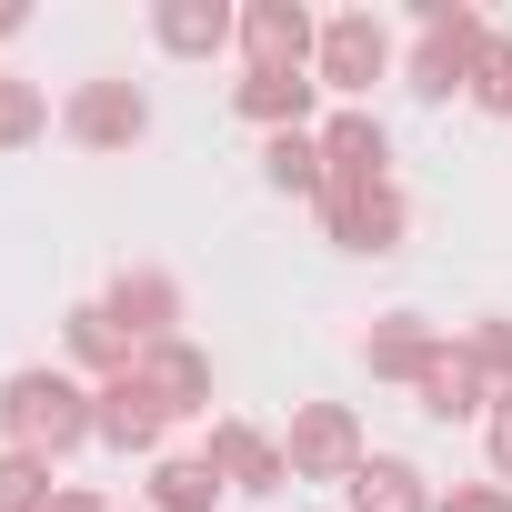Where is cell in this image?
I'll list each match as a JSON object with an SVG mask.
<instances>
[{"mask_svg": "<svg viewBox=\"0 0 512 512\" xmlns=\"http://www.w3.org/2000/svg\"><path fill=\"white\" fill-rule=\"evenodd\" d=\"M81 442H101V432H91V392L71 372H11V382H0V452L61 462Z\"/></svg>", "mask_w": 512, "mask_h": 512, "instance_id": "6da1fadb", "label": "cell"}, {"mask_svg": "<svg viewBox=\"0 0 512 512\" xmlns=\"http://www.w3.org/2000/svg\"><path fill=\"white\" fill-rule=\"evenodd\" d=\"M412 21H422V51H412V71H402V81H412L422 101L472 91V61H482V41H492V31H482V11H462V0H422Z\"/></svg>", "mask_w": 512, "mask_h": 512, "instance_id": "7a4b0ae2", "label": "cell"}, {"mask_svg": "<svg viewBox=\"0 0 512 512\" xmlns=\"http://www.w3.org/2000/svg\"><path fill=\"white\" fill-rule=\"evenodd\" d=\"M282 462H292V482H352V472H362V422H352V402H302L292 432H282Z\"/></svg>", "mask_w": 512, "mask_h": 512, "instance_id": "3957f363", "label": "cell"}, {"mask_svg": "<svg viewBox=\"0 0 512 512\" xmlns=\"http://www.w3.org/2000/svg\"><path fill=\"white\" fill-rule=\"evenodd\" d=\"M61 131H71L81 151H131V141L151 131V101H141V81H81V91L61 101Z\"/></svg>", "mask_w": 512, "mask_h": 512, "instance_id": "277c9868", "label": "cell"}, {"mask_svg": "<svg viewBox=\"0 0 512 512\" xmlns=\"http://www.w3.org/2000/svg\"><path fill=\"white\" fill-rule=\"evenodd\" d=\"M241 51H251V71H312L322 61V21L302 0H251L241 11Z\"/></svg>", "mask_w": 512, "mask_h": 512, "instance_id": "5b68a950", "label": "cell"}, {"mask_svg": "<svg viewBox=\"0 0 512 512\" xmlns=\"http://www.w3.org/2000/svg\"><path fill=\"white\" fill-rule=\"evenodd\" d=\"M382 71H392V31H382L372 11L322 21V61H312V81H322V91H372Z\"/></svg>", "mask_w": 512, "mask_h": 512, "instance_id": "8992f818", "label": "cell"}, {"mask_svg": "<svg viewBox=\"0 0 512 512\" xmlns=\"http://www.w3.org/2000/svg\"><path fill=\"white\" fill-rule=\"evenodd\" d=\"M322 171H332V191H382L392 181V131L352 101V111H332L322 121Z\"/></svg>", "mask_w": 512, "mask_h": 512, "instance_id": "52a82bcc", "label": "cell"}, {"mask_svg": "<svg viewBox=\"0 0 512 512\" xmlns=\"http://www.w3.org/2000/svg\"><path fill=\"white\" fill-rule=\"evenodd\" d=\"M322 221H332V241H342V251H362V262L402 251V231H412V211H402V191H392V181H382V191H322Z\"/></svg>", "mask_w": 512, "mask_h": 512, "instance_id": "ba28073f", "label": "cell"}, {"mask_svg": "<svg viewBox=\"0 0 512 512\" xmlns=\"http://www.w3.org/2000/svg\"><path fill=\"white\" fill-rule=\"evenodd\" d=\"M101 312L131 332V352H151V342H171V332H181V282H171V272H151V262H131V272L101 292Z\"/></svg>", "mask_w": 512, "mask_h": 512, "instance_id": "9c48e42d", "label": "cell"}, {"mask_svg": "<svg viewBox=\"0 0 512 512\" xmlns=\"http://www.w3.org/2000/svg\"><path fill=\"white\" fill-rule=\"evenodd\" d=\"M201 462H211V472H221L231 492H282V482H292V462H282V442H272V432H251V422H231V412L211 422V442H201Z\"/></svg>", "mask_w": 512, "mask_h": 512, "instance_id": "30bf717a", "label": "cell"}, {"mask_svg": "<svg viewBox=\"0 0 512 512\" xmlns=\"http://www.w3.org/2000/svg\"><path fill=\"white\" fill-rule=\"evenodd\" d=\"M131 372H141V392H151L171 422H181V412H211V352H191L181 332H171V342H151Z\"/></svg>", "mask_w": 512, "mask_h": 512, "instance_id": "8fae6325", "label": "cell"}, {"mask_svg": "<svg viewBox=\"0 0 512 512\" xmlns=\"http://www.w3.org/2000/svg\"><path fill=\"white\" fill-rule=\"evenodd\" d=\"M91 432H101L111 452H161L171 412L141 392V372H121V382H101V392H91Z\"/></svg>", "mask_w": 512, "mask_h": 512, "instance_id": "7c38bea8", "label": "cell"}, {"mask_svg": "<svg viewBox=\"0 0 512 512\" xmlns=\"http://www.w3.org/2000/svg\"><path fill=\"white\" fill-rule=\"evenodd\" d=\"M442 352H452V342H442V332H432L422 312H382V322H372V342H362L372 382H422V372H432Z\"/></svg>", "mask_w": 512, "mask_h": 512, "instance_id": "4fadbf2b", "label": "cell"}, {"mask_svg": "<svg viewBox=\"0 0 512 512\" xmlns=\"http://www.w3.org/2000/svg\"><path fill=\"white\" fill-rule=\"evenodd\" d=\"M151 41L171 61H211L221 41H241V11H221V0H161L151 11Z\"/></svg>", "mask_w": 512, "mask_h": 512, "instance_id": "5bb4252c", "label": "cell"}, {"mask_svg": "<svg viewBox=\"0 0 512 512\" xmlns=\"http://www.w3.org/2000/svg\"><path fill=\"white\" fill-rule=\"evenodd\" d=\"M352 492V512H432L442 492L422 482V462H402V452H362V472L342 482Z\"/></svg>", "mask_w": 512, "mask_h": 512, "instance_id": "9a60e30c", "label": "cell"}, {"mask_svg": "<svg viewBox=\"0 0 512 512\" xmlns=\"http://www.w3.org/2000/svg\"><path fill=\"white\" fill-rule=\"evenodd\" d=\"M312 91H322L312 71H251L231 101H241V121H262V131H302L312 121Z\"/></svg>", "mask_w": 512, "mask_h": 512, "instance_id": "2e32d148", "label": "cell"}, {"mask_svg": "<svg viewBox=\"0 0 512 512\" xmlns=\"http://www.w3.org/2000/svg\"><path fill=\"white\" fill-rule=\"evenodd\" d=\"M412 392H422V412H432V422H472V412H492V382L462 362V342H452V352H442Z\"/></svg>", "mask_w": 512, "mask_h": 512, "instance_id": "e0dca14e", "label": "cell"}, {"mask_svg": "<svg viewBox=\"0 0 512 512\" xmlns=\"http://www.w3.org/2000/svg\"><path fill=\"white\" fill-rule=\"evenodd\" d=\"M262 181L322 201V191H332V171H322V131H272V141H262Z\"/></svg>", "mask_w": 512, "mask_h": 512, "instance_id": "ac0fdd59", "label": "cell"}, {"mask_svg": "<svg viewBox=\"0 0 512 512\" xmlns=\"http://www.w3.org/2000/svg\"><path fill=\"white\" fill-rule=\"evenodd\" d=\"M221 492H231V482H221L201 452H161V462H151V512H211Z\"/></svg>", "mask_w": 512, "mask_h": 512, "instance_id": "d6986e66", "label": "cell"}, {"mask_svg": "<svg viewBox=\"0 0 512 512\" xmlns=\"http://www.w3.org/2000/svg\"><path fill=\"white\" fill-rule=\"evenodd\" d=\"M71 362H81V372H101V382H121L141 352H131V332H121L101 302H81V312H71Z\"/></svg>", "mask_w": 512, "mask_h": 512, "instance_id": "ffe728a7", "label": "cell"}, {"mask_svg": "<svg viewBox=\"0 0 512 512\" xmlns=\"http://www.w3.org/2000/svg\"><path fill=\"white\" fill-rule=\"evenodd\" d=\"M51 131V101H41V81H0V151H31Z\"/></svg>", "mask_w": 512, "mask_h": 512, "instance_id": "44dd1931", "label": "cell"}, {"mask_svg": "<svg viewBox=\"0 0 512 512\" xmlns=\"http://www.w3.org/2000/svg\"><path fill=\"white\" fill-rule=\"evenodd\" d=\"M51 462L41 452H0V512H51Z\"/></svg>", "mask_w": 512, "mask_h": 512, "instance_id": "7402d4cb", "label": "cell"}, {"mask_svg": "<svg viewBox=\"0 0 512 512\" xmlns=\"http://www.w3.org/2000/svg\"><path fill=\"white\" fill-rule=\"evenodd\" d=\"M462 362H472L492 392H512V322H462Z\"/></svg>", "mask_w": 512, "mask_h": 512, "instance_id": "603a6c76", "label": "cell"}, {"mask_svg": "<svg viewBox=\"0 0 512 512\" xmlns=\"http://www.w3.org/2000/svg\"><path fill=\"white\" fill-rule=\"evenodd\" d=\"M472 101H482L492 121H512V41H502V31H492L482 61H472Z\"/></svg>", "mask_w": 512, "mask_h": 512, "instance_id": "cb8c5ba5", "label": "cell"}, {"mask_svg": "<svg viewBox=\"0 0 512 512\" xmlns=\"http://www.w3.org/2000/svg\"><path fill=\"white\" fill-rule=\"evenodd\" d=\"M432 512H512V482H462V492H442Z\"/></svg>", "mask_w": 512, "mask_h": 512, "instance_id": "d4e9b609", "label": "cell"}, {"mask_svg": "<svg viewBox=\"0 0 512 512\" xmlns=\"http://www.w3.org/2000/svg\"><path fill=\"white\" fill-rule=\"evenodd\" d=\"M482 442H492V472H512V392H492V412H482Z\"/></svg>", "mask_w": 512, "mask_h": 512, "instance_id": "484cf974", "label": "cell"}, {"mask_svg": "<svg viewBox=\"0 0 512 512\" xmlns=\"http://www.w3.org/2000/svg\"><path fill=\"white\" fill-rule=\"evenodd\" d=\"M51 512H111V502H101L91 482H61V492H51Z\"/></svg>", "mask_w": 512, "mask_h": 512, "instance_id": "4316f807", "label": "cell"}, {"mask_svg": "<svg viewBox=\"0 0 512 512\" xmlns=\"http://www.w3.org/2000/svg\"><path fill=\"white\" fill-rule=\"evenodd\" d=\"M0 81H11V71H0Z\"/></svg>", "mask_w": 512, "mask_h": 512, "instance_id": "83f0119b", "label": "cell"}]
</instances>
